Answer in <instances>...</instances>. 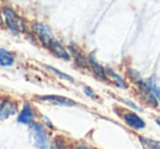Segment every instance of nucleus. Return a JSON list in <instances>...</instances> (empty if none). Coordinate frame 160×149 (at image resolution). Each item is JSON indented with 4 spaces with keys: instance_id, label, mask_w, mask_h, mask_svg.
Wrapping results in <instances>:
<instances>
[{
    "instance_id": "13",
    "label": "nucleus",
    "mask_w": 160,
    "mask_h": 149,
    "mask_svg": "<svg viewBox=\"0 0 160 149\" xmlns=\"http://www.w3.org/2000/svg\"><path fill=\"white\" fill-rule=\"evenodd\" d=\"M140 142L142 145L147 149H160V142H156V140L149 139L146 137H140Z\"/></svg>"
},
{
    "instance_id": "16",
    "label": "nucleus",
    "mask_w": 160,
    "mask_h": 149,
    "mask_svg": "<svg viewBox=\"0 0 160 149\" xmlns=\"http://www.w3.org/2000/svg\"><path fill=\"white\" fill-rule=\"evenodd\" d=\"M49 149H65V142L62 138L58 137L57 139L54 140V142L52 144Z\"/></svg>"
},
{
    "instance_id": "15",
    "label": "nucleus",
    "mask_w": 160,
    "mask_h": 149,
    "mask_svg": "<svg viewBox=\"0 0 160 149\" xmlns=\"http://www.w3.org/2000/svg\"><path fill=\"white\" fill-rule=\"evenodd\" d=\"M46 67L48 70H51L52 72H54L55 75H57L59 78H62V79H65V80H67V81H69V82H75V80H73V78L72 77H70L69 75H67V73H65V72H62V71H60V70H58V69H56V68H54V67H52V66H45Z\"/></svg>"
},
{
    "instance_id": "4",
    "label": "nucleus",
    "mask_w": 160,
    "mask_h": 149,
    "mask_svg": "<svg viewBox=\"0 0 160 149\" xmlns=\"http://www.w3.org/2000/svg\"><path fill=\"white\" fill-rule=\"evenodd\" d=\"M38 100L43 101V102L51 103L54 105H59V107H73L76 105V102L71 99L65 98L62 96H55V94H51V96H42L38 97Z\"/></svg>"
},
{
    "instance_id": "1",
    "label": "nucleus",
    "mask_w": 160,
    "mask_h": 149,
    "mask_svg": "<svg viewBox=\"0 0 160 149\" xmlns=\"http://www.w3.org/2000/svg\"><path fill=\"white\" fill-rule=\"evenodd\" d=\"M2 13L5 16L6 24L9 27V30L13 34H19L21 29L23 27V22L21 18L9 7H3Z\"/></svg>"
},
{
    "instance_id": "17",
    "label": "nucleus",
    "mask_w": 160,
    "mask_h": 149,
    "mask_svg": "<svg viewBox=\"0 0 160 149\" xmlns=\"http://www.w3.org/2000/svg\"><path fill=\"white\" fill-rule=\"evenodd\" d=\"M129 77L132 78V80L134 81V82H136L137 85H139L140 82H142V78H140L139 73L137 72L136 70H129Z\"/></svg>"
},
{
    "instance_id": "2",
    "label": "nucleus",
    "mask_w": 160,
    "mask_h": 149,
    "mask_svg": "<svg viewBox=\"0 0 160 149\" xmlns=\"http://www.w3.org/2000/svg\"><path fill=\"white\" fill-rule=\"evenodd\" d=\"M33 31L36 34V36L38 37V40L41 41L43 45L45 47L48 48L51 42L54 40V35L52 33L51 29H49L47 25H45L44 23H40V22H35L33 24Z\"/></svg>"
},
{
    "instance_id": "20",
    "label": "nucleus",
    "mask_w": 160,
    "mask_h": 149,
    "mask_svg": "<svg viewBox=\"0 0 160 149\" xmlns=\"http://www.w3.org/2000/svg\"><path fill=\"white\" fill-rule=\"evenodd\" d=\"M73 149H88V147H87V146H85V145H80V146L75 147Z\"/></svg>"
},
{
    "instance_id": "3",
    "label": "nucleus",
    "mask_w": 160,
    "mask_h": 149,
    "mask_svg": "<svg viewBox=\"0 0 160 149\" xmlns=\"http://www.w3.org/2000/svg\"><path fill=\"white\" fill-rule=\"evenodd\" d=\"M31 131L36 147L38 149H46L47 144H48V135H47L44 127L38 123H34V124H32Z\"/></svg>"
},
{
    "instance_id": "11",
    "label": "nucleus",
    "mask_w": 160,
    "mask_h": 149,
    "mask_svg": "<svg viewBox=\"0 0 160 149\" xmlns=\"http://www.w3.org/2000/svg\"><path fill=\"white\" fill-rule=\"evenodd\" d=\"M105 72H107V76H109L110 78L112 79V81L115 83L116 87L122 88V89H125V88H127L126 81H125L124 79H123L122 77L118 75V73H116L114 70H112L111 68H108L107 70H105Z\"/></svg>"
},
{
    "instance_id": "14",
    "label": "nucleus",
    "mask_w": 160,
    "mask_h": 149,
    "mask_svg": "<svg viewBox=\"0 0 160 149\" xmlns=\"http://www.w3.org/2000/svg\"><path fill=\"white\" fill-rule=\"evenodd\" d=\"M145 82L147 83V86L149 87V89L151 90V92L153 93L155 98L157 99V101L160 102V87L152 80V79H147Z\"/></svg>"
},
{
    "instance_id": "21",
    "label": "nucleus",
    "mask_w": 160,
    "mask_h": 149,
    "mask_svg": "<svg viewBox=\"0 0 160 149\" xmlns=\"http://www.w3.org/2000/svg\"><path fill=\"white\" fill-rule=\"evenodd\" d=\"M156 123H157V124L160 126V118H159V120H157V121H156Z\"/></svg>"
},
{
    "instance_id": "7",
    "label": "nucleus",
    "mask_w": 160,
    "mask_h": 149,
    "mask_svg": "<svg viewBox=\"0 0 160 149\" xmlns=\"http://www.w3.org/2000/svg\"><path fill=\"white\" fill-rule=\"evenodd\" d=\"M124 121L128 126H131L132 128L136 129V131H139V129H144L146 124L142 121V117L137 115L136 113L133 112H127L124 114Z\"/></svg>"
},
{
    "instance_id": "18",
    "label": "nucleus",
    "mask_w": 160,
    "mask_h": 149,
    "mask_svg": "<svg viewBox=\"0 0 160 149\" xmlns=\"http://www.w3.org/2000/svg\"><path fill=\"white\" fill-rule=\"evenodd\" d=\"M83 92H85L86 94H87L89 98H92V99H97L98 97H97V94H96V92L93 91V90L91 89V88H89V87H85L83 88Z\"/></svg>"
},
{
    "instance_id": "12",
    "label": "nucleus",
    "mask_w": 160,
    "mask_h": 149,
    "mask_svg": "<svg viewBox=\"0 0 160 149\" xmlns=\"http://www.w3.org/2000/svg\"><path fill=\"white\" fill-rule=\"evenodd\" d=\"M14 62V57L10 52L5 48H0V66H12Z\"/></svg>"
},
{
    "instance_id": "9",
    "label": "nucleus",
    "mask_w": 160,
    "mask_h": 149,
    "mask_svg": "<svg viewBox=\"0 0 160 149\" xmlns=\"http://www.w3.org/2000/svg\"><path fill=\"white\" fill-rule=\"evenodd\" d=\"M17 113V105L11 101H3L0 105V121L6 120Z\"/></svg>"
},
{
    "instance_id": "6",
    "label": "nucleus",
    "mask_w": 160,
    "mask_h": 149,
    "mask_svg": "<svg viewBox=\"0 0 160 149\" xmlns=\"http://www.w3.org/2000/svg\"><path fill=\"white\" fill-rule=\"evenodd\" d=\"M48 49L56 56V57L60 58V59H64V60H70V55H69V53L67 52V49L65 48L62 45V43L56 40V38H54L51 42V44H49V46H48Z\"/></svg>"
},
{
    "instance_id": "8",
    "label": "nucleus",
    "mask_w": 160,
    "mask_h": 149,
    "mask_svg": "<svg viewBox=\"0 0 160 149\" xmlns=\"http://www.w3.org/2000/svg\"><path fill=\"white\" fill-rule=\"evenodd\" d=\"M34 121V111L29 103H25L23 105L22 111L20 112L18 116V122L21 124H32Z\"/></svg>"
},
{
    "instance_id": "19",
    "label": "nucleus",
    "mask_w": 160,
    "mask_h": 149,
    "mask_svg": "<svg viewBox=\"0 0 160 149\" xmlns=\"http://www.w3.org/2000/svg\"><path fill=\"white\" fill-rule=\"evenodd\" d=\"M123 101H124V102L126 103L127 105H129V107H133V109L138 110V111H139V110H140L139 107H137V105H136V104H134V103H133V102H131V101H128V100H123Z\"/></svg>"
},
{
    "instance_id": "5",
    "label": "nucleus",
    "mask_w": 160,
    "mask_h": 149,
    "mask_svg": "<svg viewBox=\"0 0 160 149\" xmlns=\"http://www.w3.org/2000/svg\"><path fill=\"white\" fill-rule=\"evenodd\" d=\"M87 62H88V65L90 66V68H91V70L93 71V73L98 78L102 79V80H107L108 76H107V72H105V69L103 68L102 65H100L98 62L96 56H94V53L90 54Z\"/></svg>"
},
{
    "instance_id": "10",
    "label": "nucleus",
    "mask_w": 160,
    "mask_h": 149,
    "mask_svg": "<svg viewBox=\"0 0 160 149\" xmlns=\"http://www.w3.org/2000/svg\"><path fill=\"white\" fill-rule=\"evenodd\" d=\"M69 49H70L71 54L73 56V60H75L76 65H78L81 68H87L88 67V62L87 59L85 58V56L82 55L81 51H80L78 47H76L75 45L72 46V44L69 45Z\"/></svg>"
}]
</instances>
